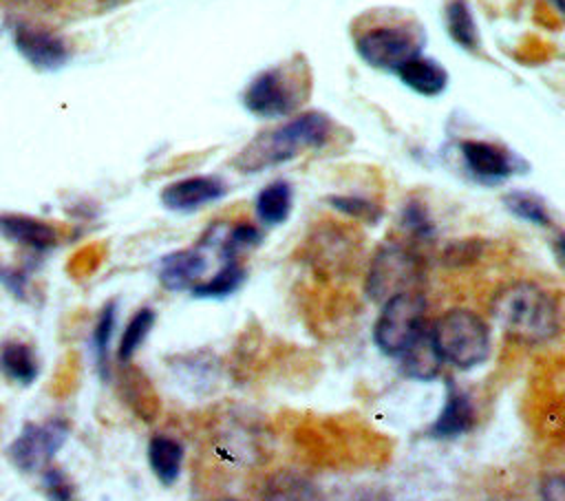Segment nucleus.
Instances as JSON below:
<instances>
[{
	"mask_svg": "<svg viewBox=\"0 0 565 501\" xmlns=\"http://www.w3.org/2000/svg\"><path fill=\"white\" fill-rule=\"evenodd\" d=\"M0 373L7 382L31 386L40 377L42 366L31 344L22 340H4L0 344Z\"/></svg>",
	"mask_w": 565,
	"mask_h": 501,
	"instance_id": "16",
	"label": "nucleus"
},
{
	"mask_svg": "<svg viewBox=\"0 0 565 501\" xmlns=\"http://www.w3.org/2000/svg\"><path fill=\"white\" fill-rule=\"evenodd\" d=\"M0 236L38 254L53 249L60 238L51 223L20 212H0Z\"/></svg>",
	"mask_w": 565,
	"mask_h": 501,
	"instance_id": "13",
	"label": "nucleus"
},
{
	"mask_svg": "<svg viewBox=\"0 0 565 501\" xmlns=\"http://www.w3.org/2000/svg\"><path fill=\"white\" fill-rule=\"evenodd\" d=\"M395 75L399 77V82L406 88H411L413 93L424 95V97H435V95L444 93L446 86H448L446 68L439 62H435V60H430V57H426L422 53L411 57V60H406L395 71Z\"/></svg>",
	"mask_w": 565,
	"mask_h": 501,
	"instance_id": "14",
	"label": "nucleus"
},
{
	"mask_svg": "<svg viewBox=\"0 0 565 501\" xmlns=\"http://www.w3.org/2000/svg\"><path fill=\"white\" fill-rule=\"evenodd\" d=\"M402 225L417 238H430L435 234L433 218L422 201H408L402 210Z\"/></svg>",
	"mask_w": 565,
	"mask_h": 501,
	"instance_id": "27",
	"label": "nucleus"
},
{
	"mask_svg": "<svg viewBox=\"0 0 565 501\" xmlns=\"http://www.w3.org/2000/svg\"><path fill=\"white\" fill-rule=\"evenodd\" d=\"M0 283H2V285H4V287L11 291V294H15V296H22L26 278H24L20 271H15V269H9V267L0 265Z\"/></svg>",
	"mask_w": 565,
	"mask_h": 501,
	"instance_id": "31",
	"label": "nucleus"
},
{
	"mask_svg": "<svg viewBox=\"0 0 565 501\" xmlns=\"http://www.w3.org/2000/svg\"><path fill=\"white\" fill-rule=\"evenodd\" d=\"M422 278V260L415 252L399 243H384L371 258L364 291L373 302H386L388 298L415 291Z\"/></svg>",
	"mask_w": 565,
	"mask_h": 501,
	"instance_id": "4",
	"label": "nucleus"
},
{
	"mask_svg": "<svg viewBox=\"0 0 565 501\" xmlns=\"http://www.w3.org/2000/svg\"><path fill=\"white\" fill-rule=\"evenodd\" d=\"M245 276L247 271L238 263V258H230V260H223L216 274H212L210 278H203L190 291L196 298H225V296H232L236 289H241V285L245 283Z\"/></svg>",
	"mask_w": 565,
	"mask_h": 501,
	"instance_id": "20",
	"label": "nucleus"
},
{
	"mask_svg": "<svg viewBox=\"0 0 565 501\" xmlns=\"http://www.w3.org/2000/svg\"><path fill=\"white\" fill-rule=\"evenodd\" d=\"M430 338L441 362L457 369L479 366L490 355V327L479 313L466 307L441 313L430 329Z\"/></svg>",
	"mask_w": 565,
	"mask_h": 501,
	"instance_id": "3",
	"label": "nucleus"
},
{
	"mask_svg": "<svg viewBox=\"0 0 565 501\" xmlns=\"http://www.w3.org/2000/svg\"><path fill=\"white\" fill-rule=\"evenodd\" d=\"M68 433L71 426L62 417L26 422L15 439L7 446V457L20 472H42L66 444Z\"/></svg>",
	"mask_w": 565,
	"mask_h": 501,
	"instance_id": "6",
	"label": "nucleus"
},
{
	"mask_svg": "<svg viewBox=\"0 0 565 501\" xmlns=\"http://www.w3.org/2000/svg\"><path fill=\"white\" fill-rule=\"evenodd\" d=\"M503 205L508 212H512L514 216L523 218L525 223L539 225V227H552L554 225V216L552 210L547 205V201L530 190H510L503 194Z\"/></svg>",
	"mask_w": 565,
	"mask_h": 501,
	"instance_id": "22",
	"label": "nucleus"
},
{
	"mask_svg": "<svg viewBox=\"0 0 565 501\" xmlns=\"http://www.w3.org/2000/svg\"><path fill=\"white\" fill-rule=\"evenodd\" d=\"M227 194V183L216 174H194L168 183L161 190L163 207L172 212H194Z\"/></svg>",
	"mask_w": 565,
	"mask_h": 501,
	"instance_id": "10",
	"label": "nucleus"
},
{
	"mask_svg": "<svg viewBox=\"0 0 565 501\" xmlns=\"http://www.w3.org/2000/svg\"><path fill=\"white\" fill-rule=\"evenodd\" d=\"M207 271V254L205 245L199 243L196 247H185L166 254L159 260V283L170 291H185L192 289L196 283L203 280Z\"/></svg>",
	"mask_w": 565,
	"mask_h": 501,
	"instance_id": "12",
	"label": "nucleus"
},
{
	"mask_svg": "<svg viewBox=\"0 0 565 501\" xmlns=\"http://www.w3.org/2000/svg\"><path fill=\"white\" fill-rule=\"evenodd\" d=\"M300 82L289 68L274 66L260 71L243 93L245 108L260 119L289 117L300 104Z\"/></svg>",
	"mask_w": 565,
	"mask_h": 501,
	"instance_id": "8",
	"label": "nucleus"
},
{
	"mask_svg": "<svg viewBox=\"0 0 565 501\" xmlns=\"http://www.w3.org/2000/svg\"><path fill=\"white\" fill-rule=\"evenodd\" d=\"M541 501H565V481L561 475H550L543 479Z\"/></svg>",
	"mask_w": 565,
	"mask_h": 501,
	"instance_id": "30",
	"label": "nucleus"
},
{
	"mask_svg": "<svg viewBox=\"0 0 565 501\" xmlns=\"http://www.w3.org/2000/svg\"><path fill=\"white\" fill-rule=\"evenodd\" d=\"M446 29L457 46L470 53L479 49V26L468 0H450L446 4Z\"/></svg>",
	"mask_w": 565,
	"mask_h": 501,
	"instance_id": "21",
	"label": "nucleus"
},
{
	"mask_svg": "<svg viewBox=\"0 0 565 501\" xmlns=\"http://www.w3.org/2000/svg\"><path fill=\"white\" fill-rule=\"evenodd\" d=\"M479 249H481V247H479L477 241H461V243L448 245L444 258H446V263H450V265H463V263L475 260V258L479 256Z\"/></svg>",
	"mask_w": 565,
	"mask_h": 501,
	"instance_id": "28",
	"label": "nucleus"
},
{
	"mask_svg": "<svg viewBox=\"0 0 565 501\" xmlns=\"http://www.w3.org/2000/svg\"><path fill=\"white\" fill-rule=\"evenodd\" d=\"M327 203L333 210H338V212H342V214H347L351 218L371 223V225L377 223L382 218V214H384L380 203H375L373 199H366V196H358V194H333V196L327 199Z\"/></svg>",
	"mask_w": 565,
	"mask_h": 501,
	"instance_id": "25",
	"label": "nucleus"
},
{
	"mask_svg": "<svg viewBox=\"0 0 565 501\" xmlns=\"http://www.w3.org/2000/svg\"><path fill=\"white\" fill-rule=\"evenodd\" d=\"M426 300L419 291H404L386 302L373 327L375 344L386 355H402L424 331Z\"/></svg>",
	"mask_w": 565,
	"mask_h": 501,
	"instance_id": "5",
	"label": "nucleus"
},
{
	"mask_svg": "<svg viewBox=\"0 0 565 501\" xmlns=\"http://www.w3.org/2000/svg\"><path fill=\"white\" fill-rule=\"evenodd\" d=\"M475 426V406L470 402V397L459 391L452 382H448V395H446V404L439 411L437 419L430 424L428 433L433 437H457L468 433Z\"/></svg>",
	"mask_w": 565,
	"mask_h": 501,
	"instance_id": "15",
	"label": "nucleus"
},
{
	"mask_svg": "<svg viewBox=\"0 0 565 501\" xmlns=\"http://www.w3.org/2000/svg\"><path fill=\"white\" fill-rule=\"evenodd\" d=\"M422 46V33L406 24H380L355 38V51L369 66L393 73L406 60L419 55Z\"/></svg>",
	"mask_w": 565,
	"mask_h": 501,
	"instance_id": "7",
	"label": "nucleus"
},
{
	"mask_svg": "<svg viewBox=\"0 0 565 501\" xmlns=\"http://www.w3.org/2000/svg\"><path fill=\"white\" fill-rule=\"evenodd\" d=\"M490 313L503 333L525 344L547 342L561 329L556 298L530 280L501 287L490 302Z\"/></svg>",
	"mask_w": 565,
	"mask_h": 501,
	"instance_id": "2",
	"label": "nucleus"
},
{
	"mask_svg": "<svg viewBox=\"0 0 565 501\" xmlns=\"http://www.w3.org/2000/svg\"><path fill=\"white\" fill-rule=\"evenodd\" d=\"M218 501H238V499H234V497H225V499H218Z\"/></svg>",
	"mask_w": 565,
	"mask_h": 501,
	"instance_id": "32",
	"label": "nucleus"
},
{
	"mask_svg": "<svg viewBox=\"0 0 565 501\" xmlns=\"http://www.w3.org/2000/svg\"><path fill=\"white\" fill-rule=\"evenodd\" d=\"M294 205V190L289 181L276 179L267 183L256 196V216L263 225H280L289 218Z\"/></svg>",
	"mask_w": 565,
	"mask_h": 501,
	"instance_id": "19",
	"label": "nucleus"
},
{
	"mask_svg": "<svg viewBox=\"0 0 565 501\" xmlns=\"http://www.w3.org/2000/svg\"><path fill=\"white\" fill-rule=\"evenodd\" d=\"M399 358H402V371L413 380L430 382L441 373L444 362L433 344L430 331L426 329L413 340V344Z\"/></svg>",
	"mask_w": 565,
	"mask_h": 501,
	"instance_id": "17",
	"label": "nucleus"
},
{
	"mask_svg": "<svg viewBox=\"0 0 565 501\" xmlns=\"http://www.w3.org/2000/svg\"><path fill=\"white\" fill-rule=\"evenodd\" d=\"M115 324H117V302L110 300L108 305H104V309L97 316V322L93 327V351H95V360L99 371H106V360H108V349H110V340L115 333Z\"/></svg>",
	"mask_w": 565,
	"mask_h": 501,
	"instance_id": "24",
	"label": "nucleus"
},
{
	"mask_svg": "<svg viewBox=\"0 0 565 501\" xmlns=\"http://www.w3.org/2000/svg\"><path fill=\"white\" fill-rule=\"evenodd\" d=\"M331 135V119L320 110L300 113L285 124L258 132L249 143H245L232 166L241 172L256 174L274 166L287 163L309 148L322 146Z\"/></svg>",
	"mask_w": 565,
	"mask_h": 501,
	"instance_id": "1",
	"label": "nucleus"
},
{
	"mask_svg": "<svg viewBox=\"0 0 565 501\" xmlns=\"http://www.w3.org/2000/svg\"><path fill=\"white\" fill-rule=\"evenodd\" d=\"M42 490L49 501H77V492L68 475L55 466H46L42 470Z\"/></svg>",
	"mask_w": 565,
	"mask_h": 501,
	"instance_id": "26",
	"label": "nucleus"
},
{
	"mask_svg": "<svg viewBox=\"0 0 565 501\" xmlns=\"http://www.w3.org/2000/svg\"><path fill=\"white\" fill-rule=\"evenodd\" d=\"M154 320H157V313L150 307H141L139 311L132 313V318L126 322L124 333L117 344V358L121 362H128L135 358V353L141 349L148 333L152 331Z\"/></svg>",
	"mask_w": 565,
	"mask_h": 501,
	"instance_id": "23",
	"label": "nucleus"
},
{
	"mask_svg": "<svg viewBox=\"0 0 565 501\" xmlns=\"http://www.w3.org/2000/svg\"><path fill=\"white\" fill-rule=\"evenodd\" d=\"M459 148L468 172L483 183H501L516 172V157L499 143L466 139Z\"/></svg>",
	"mask_w": 565,
	"mask_h": 501,
	"instance_id": "11",
	"label": "nucleus"
},
{
	"mask_svg": "<svg viewBox=\"0 0 565 501\" xmlns=\"http://www.w3.org/2000/svg\"><path fill=\"white\" fill-rule=\"evenodd\" d=\"M269 501H311V494H309L307 486H302L298 481L296 483L282 481L280 486H276Z\"/></svg>",
	"mask_w": 565,
	"mask_h": 501,
	"instance_id": "29",
	"label": "nucleus"
},
{
	"mask_svg": "<svg viewBox=\"0 0 565 501\" xmlns=\"http://www.w3.org/2000/svg\"><path fill=\"white\" fill-rule=\"evenodd\" d=\"M18 53L40 71H55L66 64L71 51L62 35L38 24H18L13 31Z\"/></svg>",
	"mask_w": 565,
	"mask_h": 501,
	"instance_id": "9",
	"label": "nucleus"
},
{
	"mask_svg": "<svg viewBox=\"0 0 565 501\" xmlns=\"http://www.w3.org/2000/svg\"><path fill=\"white\" fill-rule=\"evenodd\" d=\"M148 463H150L152 475L163 486H172L179 479L181 466H183L181 441H177L174 437H168V435H154L148 441Z\"/></svg>",
	"mask_w": 565,
	"mask_h": 501,
	"instance_id": "18",
	"label": "nucleus"
}]
</instances>
